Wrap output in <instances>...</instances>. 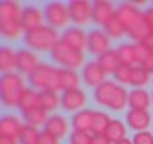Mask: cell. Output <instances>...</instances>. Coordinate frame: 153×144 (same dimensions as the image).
I'll return each instance as SVG.
<instances>
[{
    "instance_id": "obj_1",
    "label": "cell",
    "mask_w": 153,
    "mask_h": 144,
    "mask_svg": "<svg viewBox=\"0 0 153 144\" xmlns=\"http://www.w3.org/2000/svg\"><path fill=\"white\" fill-rule=\"evenodd\" d=\"M22 16H24V6L18 4L16 0H4L0 4V29H2L6 40L13 42L25 36Z\"/></svg>"
},
{
    "instance_id": "obj_2",
    "label": "cell",
    "mask_w": 153,
    "mask_h": 144,
    "mask_svg": "<svg viewBox=\"0 0 153 144\" xmlns=\"http://www.w3.org/2000/svg\"><path fill=\"white\" fill-rule=\"evenodd\" d=\"M128 96H130V92L123 85H119L117 81H112V79H106L103 85L94 88V101L108 110H114V112H123L126 108Z\"/></svg>"
},
{
    "instance_id": "obj_3",
    "label": "cell",
    "mask_w": 153,
    "mask_h": 144,
    "mask_svg": "<svg viewBox=\"0 0 153 144\" xmlns=\"http://www.w3.org/2000/svg\"><path fill=\"white\" fill-rule=\"evenodd\" d=\"M59 40H61L59 31H56L49 25H43L31 33H25V36H24L25 47L34 52H52V49L58 45Z\"/></svg>"
},
{
    "instance_id": "obj_4",
    "label": "cell",
    "mask_w": 153,
    "mask_h": 144,
    "mask_svg": "<svg viewBox=\"0 0 153 144\" xmlns=\"http://www.w3.org/2000/svg\"><path fill=\"white\" fill-rule=\"evenodd\" d=\"M27 85L22 74L15 72V74H2V83H0V90H2V101L7 108H18L24 94L27 92Z\"/></svg>"
},
{
    "instance_id": "obj_5",
    "label": "cell",
    "mask_w": 153,
    "mask_h": 144,
    "mask_svg": "<svg viewBox=\"0 0 153 144\" xmlns=\"http://www.w3.org/2000/svg\"><path fill=\"white\" fill-rule=\"evenodd\" d=\"M29 87L42 92V90H59V67H52L47 63H42L40 68H36L31 76H27Z\"/></svg>"
},
{
    "instance_id": "obj_6",
    "label": "cell",
    "mask_w": 153,
    "mask_h": 144,
    "mask_svg": "<svg viewBox=\"0 0 153 144\" xmlns=\"http://www.w3.org/2000/svg\"><path fill=\"white\" fill-rule=\"evenodd\" d=\"M51 58L56 65H59V68H72V70H79L87 65V58L85 52H79L72 49L70 45H67L63 40L58 42V45L52 49Z\"/></svg>"
},
{
    "instance_id": "obj_7",
    "label": "cell",
    "mask_w": 153,
    "mask_h": 144,
    "mask_svg": "<svg viewBox=\"0 0 153 144\" xmlns=\"http://www.w3.org/2000/svg\"><path fill=\"white\" fill-rule=\"evenodd\" d=\"M43 15H45V25L59 31V29H68L70 27V11H68V4L63 2H49L43 7Z\"/></svg>"
},
{
    "instance_id": "obj_8",
    "label": "cell",
    "mask_w": 153,
    "mask_h": 144,
    "mask_svg": "<svg viewBox=\"0 0 153 144\" xmlns=\"http://www.w3.org/2000/svg\"><path fill=\"white\" fill-rule=\"evenodd\" d=\"M68 11H70V20L74 25L85 27L92 22L94 2H88V0H72V2H68Z\"/></svg>"
},
{
    "instance_id": "obj_9",
    "label": "cell",
    "mask_w": 153,
    "mask_h": 144,
    "mask_svg": "<svg viewBox=\"0 0 153 144\" xmlns=\"http://www.w3.org/2000/svg\"><path fill=\"white\" fill-rule=\"evenodd\" d=\"M87 50L94 58H101L103 54H106L108 50H112L110 36L103 29H92V31H88V47H87Z\"/></svg>"
},
{
    "instance_id": "obj_10",
    "label": "cell",
    "mask_w": 153,
    "mask_h": 144,
    "mask_svg": "<svg viewBox=\"0 0 153 144\" xmlns=\"http://www.w3.org/2000/svg\"><path fill=\"white\" fill-rule=\"evenodd\" d=\"M106 72L101 68V65L97 63V59H92V61H87V65L81 68V78H83V83L87 87H92V88H97L99 85H103L106 81Z\"/></svg>"
},
{
    "instance_id": "obj_11",
    "label": "cell",
    "mask_w": 153,
    "mask_h": 144,
    "mask_svg": "<svg viewBox=\"0 0 153 144\" xmlns=\"http://www.w3.org/2000/svg\"><path fill=\"white\" fill-rule=\"evenodd\" d=\"M88 97L85 94V90L81 88H76V90H67L61 92V108L67 112H79L83 108H87Z\"/></svg>"
},
{
    "instance_id": "obj_12",
    "label": "cell",
    "mask_w": 153,
    "mask_h": 144,
    "mask_svg": "<svg viewBox=\"0 0 153 144\" xmlns=\"http://www.w3.org/2000/svg\"><path fill=\"white\" fill-rule=\"evenodd\" d=\"M61 40L79 52H85V49L88 47V33H85V29L78 25H70L68 29H65L61 33Z\"/></svg>"
},
{
    "instance_id": "obj_13",
    "label": "cell",
    "mask_w": 153,
    "mask_h": 144,
    "mask_svg": "<svg viewBox=\"0 0 153 144\" xmlns=\"http://www.w3.org/2000/svg\"><path fill=\"white\" fill-rule=\"evenodd\" d=\"M42 67L40 54L31 50V49H18V74L22 76H31L36 68Z\"/></svg>"
},
{
    "instance_id": "obj_14",
    "label": "cell",
    "mask_w": 153,
    "mask_h": 144,
    "mask_svg": "<svg viewBox=\"0 0 153 144\" xmlns=\"http://www.w3.org/2000/svg\"><path fill=\"white\" fill-rule=\"evenodd\" d=\"M117 15V6H114L108 0H96L94 2V13H92V22L97 27H105L114 16Z\"/></svg>"
},
{
    "instance_id": "obj_15",
    "label": "cell",
    "mask_w": 153,
    "mask_h": 144,
    "mask_svg": "<svg viewBox=\"0 0 153 144\" xmlns=\"http://www.w3.org/2000/svg\"><path fill=\"white\" fill-rule=\"evenodd\" d=\"M22 25H24V33H31V31H34L38 27H43L45 25L43 9H40L36 6H24Z\"/></svg>"
},
{
    "instance_id": "obj_16",
    "label": "cell",
    "mask_w": 153,
    "mask_h": 144,
    "mask_svg": "<svg viewBox=\"0 0 153 144\" xmlns=\"http://www.w3.org/2000/svg\"><path fill=\"white\" fill-rule=\"evenodd\" d=\"M153 124L151 114L148 110H128L126 112V126L130 130L137 131H146Z\"/></svg>"
},
{
    "instance_id": "obj_17",
    "label": "cell",
    "mask_w": 153,
    "mask_h": 144,
    "mask_svg": "<svg viewBox=\"0 0 153 144\" xmlns=\"http://www.w3.org/2000/svg\"><path fill=\"white\" fill-rule=\"evenodd\" d=\"M24 126H25V124L20 121V117H16V115H13V114H7V115L2 117V121H0V135L16 139V140L20 142V135H22Z\"/></svg>"
},
{
    "instance_id": "obj_18",
    "label": "cell",
    "mask_w": 153,
    "mask_h": 144,
    "mask_svg": "<svg viewBox=\"0 0 153 144\" xmlns=\"http://www.w3.org/2000/svg\"><path fill=\"white\" fill-rule=\"evenodd\" d=\"M142 15H144V11H140V9H139L135 4H131V2H123V4L117 6V18L123 22V25L126 27V31H128L130 27H133L135 22H137Z\"/></svg>"
},
{
    "instance_id": "obj_19",
    "label": "cell",
    "mask_w": 153,
    "mask_h": 144,
    "mask_svg": "<svg viewBox=\"0 0 153 144\" xmlns=\"http://www.w3.org/2000/svg\"><path fill=\"white\" fill-rule=\"evenodd\" d=\"M94 115H96V110H90V108H83L79 112H76L70 117L72 130H78V131H92Z\"/></svg>"
},
{
    "instance_id": "obj_20",
    "label": "cell",
    "mask_w": 153,
    "mask_h": 144,
    "mask_svg": "<svg viewBox=\"0 0 153 144\" xmlns=\"http://www.w3.org/2000/svg\"><path fill=\"white\" fill-rule=\"evenodd\" d=\"M81 74L78 70H72V68H59V90L67 92V90H76V88H81Z\"/></svg>"
},
{
    "instance_id": "obj_21",
    "label": "cell",
    "mask_w": 153,
    "mask_h": 144,
    "mask_svg": "<svg viewBox=\"0 0 153 144\" xmlns=\"http://www.w3.org/2000/svg\"><path fill=\"white\" fill-rule=\"evenodd\" d=\"M43 130L49 131V133H52V135H56L58 139L68 137L70 131H72V130H68V121L65 119V115H58V114H54V115L49 117V121L43 126Z\"/></svg>"
},
{
    "instance_id": "obj_22",
    "label": "cell",
    "mask_w": 153,
    "mask_h": 144,
    "mask_svg": "<svg viewBox=\"0 0 153 144\" xmlns=\"http://www.w3.org/2000/svg\"><path fill=\"white\" fill-rule=\"evenodd\" d=\"M0 67H2L4 74H15L18 72V50L6 45L2 47V52H0Z\"/></svg>"
},
{
    "instance_id": "obj_23",
    "label": "cell",
    "mask_w": 153,
    "mask_h": 144,
    "mask_svg": "<svg viewBox=\"0 0 153 144\" xmlns=\"http://www.w3.org/2000/svg\"><path fill=\"white\" fill-rule=\"evenodd\" d=\"M130 110H148L151 106V94L146 88H133L128 96Z\"/></svg>"
},
{
    "instance_id": "obj_24",
    "label": "cell",
    "mask_w": 153,
    "mask_h": 144,
    "mask_svg": "<svg viewBox=\"0 0 153 144\" xmlns=\"http://www.w3.org/2000/svg\"><path fill=\"white\" fill-rule=\"evenodd\" d=\"M151 33H153V31H151V27H149V24H148V20H146V15H142V16L135 22V25L128 29V36H130L131 40H135V43L144 42Z\"/></svg>"
},
{
    "instance_id": "obj_25",
    "label": "cell",
    "mask_w": 153,
    "mask_h": 144,
    "mask_svg": "<svg viewBox=\"0 0 153 144\" xmlns=\"http://www.w3.org/2000/svg\"><path fill=\"white\" fill-rule=\"evenodd\" d=\"M117 56L121 59L123 65H130V67H137V52H135V43H121L117 49Z\"/></svg>"
},
{
    "instance_id": "obj_26",
    "label": "cell",
    "mask_w": 153,
    "mask_h": 144,
    "mask_svg": "<svg viewBox=\"0 0 153 144\" xmlns=\"http://www.w3.org/2000/svg\"><path fill=\"white\" fill-rule=\"evenodd\" d=\"M40 106H42V103H40V92L29 87L27 92L24 94L22 101H20V106H18L20 112H22V115L27 114V112H31V110H34V108H40Z\"/></svg>"
},
{
    "instance_id": "obj_27",
    "label": "cell",
    "mask_w": 153,
    "mask_h": 144,
    "mask_svg": "<svg viewBox=\"0 0 153 144\" xmlns=\"http://www.w3.org/2000/svg\"><path fill=\"white\" fill-rule=\"evenodd\" d=\"M40 103H42L43 110L54 112L58 106H61V96L56 90H42L40 92Z\"/></svg>"
},
{
    "instance_id": "obj_28",
    "label": "cell",
    "mask_w": 153,
    "mask_h": 144,
    "mask_svg": "<svg viewBox=\"0 0 153 144\" xmlns=\"http://www.w3.org/2000/svg\"><path fill=\"white\" fill-rule=\"evenodd\" d=\"M49 117H51L49 112L43 110L42 106H40V108H34V110H31V112H27V114H24L25 124H31V126H34V128H42V126H45L47 121H49Z\"/></svg>"
},
{
    "instance_id": "obj_29",
    "label": "cell",
    "mask_w": 153,
    "mask_h": 144,
    "mask_svg": "<svg viewBox=\"0 0 153 144\" xmlns=\"http://www.w3.org/2000/svg\"><path fill=\"white\" fill-rule=\"evenodd\" d=\"M97 63L101 65V68L106 72V74H114V72L117 70V67L121 65V59H119V56H117V50L112 49V50H108L106 54H103L101 58H97Z\"/></svg>"
},
{
    "instance_id": "obj_30",
    "label": "cell",
    "mask_w": 153,
    "mask_h": 144,
    "mask_svg": "<svg viewBox=\"0 0 153 144\" xmlns=\"http://www.w3.org/2000/svg\"><path fill=\"white\" fill-rule=\"evenodd\" d=\"M105 135L110 139L112 144L119 142V140L126 139V124L123 121H119V119H112V122H110V126H108V130H106Z\"/></svg>"
},
{
    "instance_id": "obj_31",
    "label": "cell",
    "mask_w": 153,
    "mask_h": 144,
    "mask_svg": "<svg viewBox=\"0 0 153 144\" xmlns=\"http://www.w3.org/2000/svg\"><path fill=\"white\" fill-rule=\"evenodd\" d=\"M151 79H153L151 74H149L144 67H140V65L133 67V70H131V87H135V88H144V87L149 85Z\"/></svg>"
},
{
    "instance_id": "obj_32",
    "label": "cell",
    "mask_w": 153,
    "mask_h": 144,
    "mask_svg": "<svg viewBox=\"0 0 153 144\" xmlns=\"http://www.w3.org/2000/svg\"><path fill=\"white\" fill-rule=\"evenodd\" d=\"M103 31L110 36V40H112V38H114V40H117V38H123L124 34H128L126 27H124V25H123V22L117 18V15H115V16H114V18H112L105 27H103Z\"/></svg>"
},
{
    "instance_id": "obj_33",
    "label": "cell",
    "mask_w": 153,
    "mask_h": 144,
    "mask_svg": "<svg viewBox=\"0 0 153 144\" xmlns=\"http://www.w3.org/2000/svg\"><path fill=\"white\" fill-rule=\"evenodd\" d=\"M112 119L106 112H101L97 110L96 115H94V124H92V133H106L108 126H110Z\"/></svg>"
},
{
    "instance_id": "obj_34",
    "label": "cell",
    "mask_w": 153,
    "mask_h": 144,
    "mask_svg": "<svg viewBox=\"0 0 153 144\" xmlns=\"http://www.w3.org/2000/svg\"><path fill=\"white\" fill-rule=\"evenodd\" d=\"M42 137V131L31 124H25L24 130H22V135H20V144H38Z\"/></svg>"
},
{
    "instance_id": "obj_35",
    "label": "cell",
    "mask_w": 153,
    "mask_h": 144,
    "mask_svg": "<svg viewBox=\"0 0 153 144\" xmlns=\"http://www.w3.org/2000/svg\"><path fill=\"white\" fill-rule=\"evenodd\" d=\"M131 70H133V67H130V65H119L117 67V70L114 72V81H117L119 85H130L131 87Z\"/></svg>"
},
{
    "instance_id": "obj_36",
    "label": "cell",
    "mask_w": 153,
    "mask_h": 144,
    "mask_svg": "<svg viewBox=\"0 0 153 144\" xmlns=\"http://www.w3.org/2000/svg\"><path fill=\"white\" fill-rule=\"evenodd\" d=\"M92 131H78L72 130L68 135V144H92Z\"/></svg>"
},
{
    "instance_id": "obj_37",
    "label": "cell",
    "mask_w": 153,
    "mask_h": 144,
    "mask_svg": "<svg viewBox=\"0 0 153 144\" xmlns=\"http://www.w3.org/2000/svg\"><path fill=\"white\" fill-rule=\"evenodd\" d=\"M135 52H137V63L139 65H142L144 61H148L151 58V54H153V50H149L142 42L140 43H135Z\"/></svg>"
},
{
    "instance_id": "obj_38",
    "label": "cell",
    "mask_w": 153,
    "mask_h": 144,
    "mask_svg": "<svg viewBox=\"0 0 153 144\" xmlns=\"http://www.w3.org/2000/svg\"><path fill=\"white\" fill-rule=\"evenodd\" d=\"M131 140L133 144H153V131H137Z\"/></svg>"
},
{
    "instance_id": "obj_39",
    "label": "cell",
    "mask_w": 153,
    "mask_h": 144,
    "mask_svg": "<svg viewBox=\"0 0 153 144\" xmlns=\"http://www.w3.org/2000/svg\"><path fill=\"white\" fill-rule=\"evenodd\" d=\"M59 140L61 139H58L56 135H52V133H49V131H42V137H40V140H38V144H59Z\"/></svg>"
},
{
    "instance_id": "obj_40",
    "label": "cell",
    "mask_w": 153,
    "mask_h": 144,
    "mask_svg": "<svg viewBox=\"0 0 153 144\" xmlns=\"http://www.w3.org/2000/svg\"><path fill=\"white\" fill-rule=\"evenodd\" d=\"M92 144H112V142H110V139H108L105 133H94Z\"/></svg>"
},
{
    "instance_id": "obj_41",
    "label": "cell",
    "mask_w": 153,
    "mask_h": 144,
    "mask_svg": "<svg viewBox=\"0 0 153 144\" xmlns=\"http://www.w3.org/2000/svg\"><path fill=\"white\" fill-rule=\"evenodd\" d=\"M144 15H146V20H148V24H149V27H151V31H153V6L148 7V9L144 11Z\"/></svg>"
},
{
    "instance_id": "obj_42",
    "label": "cell",
    "mask_w": 153,
    "mask_h": 144,
    "mask_svg": "<svg viewBox=\"0 0 153 144\" xmlns=\"http://www.w3.org/2000/svg\"><path fill=\"white\" fill-rule=\"evenodd\" d=\"M140 67H144V68H146V70L149 72V74H153V54H151V58H149L148 61H144V63H142Z\"/></svg>"
},
{
    "instance_id": "obj_43",
    "label": "cell",
    "mask_w": 153,
    "mask_h": 144,
    "mask_svg": "<svg viewBox=\"0 0 153 144\" xmlns=\"http://www.w3.org/2000/svg\"><path fill=\"white\" fill-rule=\"evenodd\" d=\"M0 144H20L16 139H11V137H4L0 135Z\"/></svg>"
},
{
    "instance_id": "obj_44",
    "label": "cell",
    "mask_w": 153,
    "mask_h": 144,
    "mask_svg": "<svg viewBox=\"0 0 153 144\" xmlns=\"http://www.w3.org/2000/svg\"><path fill=\"white\" fill-rule=\"evenodd\" d=\"M142 43H144V45H146L149 50H153V33H151V34H149V36H148V38H146Z\"/></svg>"
},
{
    "instance_id": "obj_45",
    "label": "cell",
    "mask_w": 153,
    "mask_h": 144,
    "mask_svg": "<svg viewBox=\"0 0 153 144\" xmlns=\"http://www.w3.org/2000/svg\"><path fill=\"white\" fill-rule=\"evenodd\" d=\"M114 144H133V140H130V139L126 137V139H123V140H119V142H114Z\"/></svg>"
},
{
    "instance_id": "obj_46",
    "label": "cell",
    "mask_w": 153,
    "mask_h": 144,
    "mask_svg": "<svg viewBox=\"0 0 153 144\" xmlns=\"http://www.w3.org/2000/svg\"><path fill=\"white\" fill-rule=\"evenodd\" d=\"M151 105H153V92H151Z\"/></svg>"
},
{
    "instance_id": "obj_47",
    "label": "cell",
    "mask_w": 153,
    "mask_h": 144,
    "mask_svg": "<svg viewBox=\"0 0 153 144\" xmlns=\"http://www.w3.org/2000/svg\"><path fill=\"white\" fill-rule=\"evenodd\" d=\"M151 131H153V124H151Z\"/></svg>"
},
{
    "instance_id": "obj_48",
    "label": "cell",
    "mask_w": 153,
    "mask_h": 144,
    "mask_svg": "<svg viewBox=\"0 0 153 144\" xmlns=\"http://www.w3.org/2000/svg\"><path fill=\"white\" fill-rule=\"evenodd\" d=\"M151 83H153V79H151Z\"/></svg>"
}]
</instances>
